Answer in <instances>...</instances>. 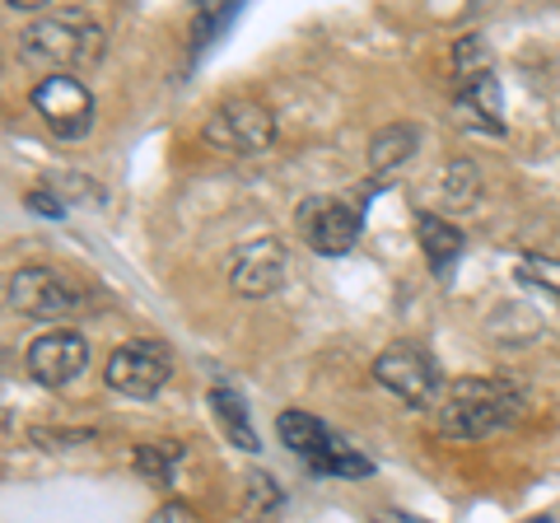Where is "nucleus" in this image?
<instances>
[{
    "mask_svg": "<svg viewBox=\"0 0 560 523\" xmlns=\"http://www.w3.org/2000/svg\"><path fill=\"white\" fill-rule=\"evenodd\" d=\"M523 411H528V397L510 379H453L425 416L448 440H490L500 430H514Z\"/></svg>",
    "mask_w": 560,
    "mask_h": 523,
    "instance_id": "1",
    "label": "nucleus"
},
{
    "mask_svg": "<svg viewBox=\"0 0 560 523\" xmlns=\"http://www.w3.org/2000/svg\"><path fill=\"white\" fill-rule=\"evenodd\" d=\"M108 51V33L94 14L84 10H57L43 14L20 33V61L33 66L43 75H70V71H90Z\"/></svg>",
    "mask_w": 560,
    "mask_h": 523,
    "instance_id": "2",
    "label": "nucleus"
},
{
    "mask_svg": "<svg viewBox=\"0 0 560 523\" xmlns=\"http://www.w3.org/2000/svg\"><path fill=\"white\" fill-rule=\"evenodd\" d=\"M5 300L14 313L61 327L66 318H80L90 309V290L61 267H20L5 286Z\"/></svg>",
    "mask_w": 560,
    "mask_h": 523,
    "instance_id": "3",
    "label": "nucleus"
},
{
    "mask_svg": "<svg viewBox=\"0 0 560 523\" xmlns=\"http://www.w3.org/2000/svg\"><path fill=\"white\" fill-rule=\"evenodd\" d=\"M206 146L230 154V160H257L276 146V117L261 98L234 94L215 103V113L206 117Z\"/></svg>",
    "mask_w": 560,
    "mask_h": 523,
    "instance_id": "4",
    "label": "nucleus"
},
{
    "mask_svg": "<svg viewBox=\"0 0 560 523\" xmlns=\"http://www.w3.org/2000/svg\"><path fill=\"white\" fill-rule=\"evenodd\" d=\"M374 379H378V388H388L397 403H407L416 411H430L444 393V379H440L434 356L420 351V346H411V341L388 346V351L374 360Z\"/></svg>",
    "mask_w": 560,
    "mask_h": 523,
    "instance_id": "5",
    "label": "nucleus"
},
{
    "mask_svg": "<svg viewBox=\"0 0 560 523\" xmlns=\"http://www.w3.org/2000/svg\"><path fill=\"white\" fill-rule=\"evenodd\" d=\"M33 113L47 121V131L57 141H80V136L94 131V117H98V103L90 94V84L75 80V75H47L33 84Z\"/></svg>",
    "mask_w": 560,
    "mask_h": 523,
    "instance_id": "6",
    "label": "nucleus"
},
{
    "mask_svg": "<svg viewBox=\"0 0 560 523\" xmlns=\"http://www.w3.org/2000/svg\"><path fill=\"white\" fill-rule=\"evenodd\" d=\"M103 379H108L113 393L136 397V403H150V397H160V388L173 379V356L160 341H127L108 356Z\"/></svg>",
    "mask_w": 560,
    "mask_h": 523,
    "instance_id": "7",
    "label": "nucleus"
},
{
    "mask_svg": "<svg viewBox=\"0 0 560 523\" xmlns=\"http://www.w3.org/2000/svg\"><path fill=\"white\" fill-rule=\"evenodd\" d=\"M290 276V248L280 239H253L230 257V286L243 300H267L285 286Z\"/></svg>",
    "mask_w": 560,
    "mask_h": 523,
    "instance_id": "8",
    "label": "nucleus"
},
{
    "mask_svg": "<svg viewBox=\"0 0 560 523\" xmlns=\"http://www.w3.org/2000/svg\"><path fill=\"white\" fill-rule=\"evenodd\" d=\"M24 364L43 388H66V383L90 364V341H84L75 327H47L43 337L28 341Z\"/></svg>",
    "mask_w": 560,
    "mask_h": 523,
    "instance_id": "9",
    "label": "nucleus"
},
{
    "mask_svg": "<svg viewBox=\"0 0 560 523\" xmlns=\"http://www.w3.org/2000/svg\"><path fill=\"white\" fill-rule=\"evenodd\" d=\"M300 234L313 253L341 257L355 248V239H360V211L337 197H313L300 206Z\"/></svg>",
    "mask_w": 560,
    "mask_h": 523,
    "instance_id": "10",
    "label": "nucleus"
},
{
    "mask_svg": "<svg viewBox=\"0 0 560 523\" xmlns=\"http://www.w3.org/2000/svg\"><path fill=\"white\" fill-rule=\"evenodd\" d=\"M458 90H463V98H458L463 121H471V127H481V131H490V136H500V131H504V98H500L495 71L477 75V80H463Z\"/></svg>",
    "mask_w": 560,
    "mask_h": 523,
    "instance_id": "11",
    "label": "nucleus"
},
{
    "mask_svg": "<svg viewBox=\"0 0 560 523\" xmlns=\"http://www.w3.org/2000/svg\"><path fill=\"white\" fill-rule=\"evenodd\" d=\"M416 239H420V248H425L430 267L440 271V276L453 267V262H458L463 243H467L458 224H448L444 216H430V211H420V216H416Z\"/></svg>",
    "mask_w": 560,
    "mask_h": 523,
    "instance_id": "12",
    "label": "nucleus"
},
{
    "mask_svg": "<svg viewBox=\"0 0 560 523\" xmlns=\"http://www.w3.org/2000/svg\"><path fill=\"white\" fill-rule=\"evenodd\" d=\"M411 154H420V131L411 121H393V127L374 131L370 141V168L374 173H397L401 164H411Z\"/></svg>",
    "mask_w": 560,
    "mask_h": 523,
    "instance_id": "13",
    "label": "nucleus"
},
{
    "mask_svg": "<svg viewBox=\"0 0 560 523\" xmlns=\"http://www.w3.org/2000/svg\"><path fill=\"white\" fill-rule=\"evenodd\" d=\"M313 473H327V477H374V458L370 453H360L350 440H341V434H327L323 449L308 458Z\"/></svg>",
    "mask_w": 560,
    "mask_h": 523,
    "instance_id": "14",
    "label": "nucleus"
},
{
    "mask_svg": "<svg viewBox=\"0 0 560 523\" xmlns=\"http://www.w3.org/2000/svg\"><path fill=\"white\" fill-rule=\"evenodd\" d=\"M210 411H215L220 430L230 434V444H238L243 453H257V434H253V421H248V403L234 393V388H210Z\"/></svg>",
    "mask_w": 560,
    "mask_h": 523,
    "instance_id": "15",
    "label": "nucleus"
},
{
    "mask_svg": "<svg viewBox=\"0 0 560 523\" xmlns=\"http://www.w3.org/2000/svg\"><path fill=\"white\" fill-rule=\"evenodd\" d=\"M276 430H280V444H285L290 453H300L304 463L323 449V440L331 434V430L318 421V416H308V411H300V407L280 411V416H276Z\"/></svg>",
    "mask_w": 560,
    "mask_h": 523,
    "instance_id": "16",
    "label": "nucleus"
},
{
    "mask_svg": "<svg viewBox=\"0 0 560 523\" xmlns=\"http://www.w3.org/2000/svg\"><path fill=\"white\" fill-rule=\"evenodd\" d=\"M453 71H458V84L490 75V47H486L481 33H467V38L453 43Z\"/></svg>",
    "mask_w": 560,
    "mask_h": 523,
    "instance_id": "17",
    "label": "nucleus"
},
{
    "mask_svg": "<svg viewBox=\"0 0 560 523\" xmlns=\"http://www.w3.org/2000/svg\"><path fill=\"white\" fill-rule=\"evenodd\" d=\"M518 281L523 286H537L560 300V257H547V253H528L518 262Z\"/></svg>",
    "mask_w": 560,
    "mask_h": 523,
    "instance_id": "18",
    "label": "nucleus"
},
{
    "mask_svg": "<svg viewBox=\"0 0 560 523\" xmlns=\"http://www.w3.org/2000/svg\"><path fill=\"white\" fill-rule=\"evenodd\" d=\"M178 467V444H140L136 449V473L150 481H168Z\"/></svg>",
    "mask_w": 560,
    "mask_h": 523,
    "instance_id": "19",
    "label": "nucleus"
},
{
    "mask_svg": "<svg viewBox=\"0 0 560 523\" xmlns=\"http://www.w3.org/2000/svg\"><path fill=\"white\" fill-rule=\"evenodd\" d=\"M477 191H481L477 164L453 160V164H448V173H444V197H448V206H471V201H477Z\"/></svg>",
    "mask_w": 560,
    "mask_h": 523,
    "instance_id": "20",
    "label": "nucleus"
},
{
    "mask_svg": "<svg viewBox=\"0 0 560 523\" xmlns=\"http://www.w3.org/2000/svg\"><path fill=\"white\" fill-rule=\"evenodd\" d=\"M234 14H238L234 0H220V5H206V10L197 14V24H191V43H197V47H210V43H215L224 28L234 24Z\"/></svg>",
    "mask_w": 560,
    "mask_h": 523,
    "instance_id": "21",
    "label": "nucleus"
},
{
    "mask_svg": "<svg viewBox=\"0 0 560 523\" xmlns=\"http://www.w3.org/2000/svg\"><path fill=\"white\" fill-rule=\"evenodd\" d=\"M243 504H248V514H267L271 504H280V491L267 473H248L243 477Z\"/></svg>",
    "mask_w": 560,
    "mask_h": 523,
    "instance_id": "22",
    "label": "nucleus"
},
{
    "mask_svg": "<svg viewBox=\"0 0 560 523\" xmlns=\"http://www.w3.org/2000/svg\"><path fill=\"white\" fill-rule=\"evenodd\" d=\"M90 430H33V444L38 449H66V444H84Z\"/></svg>",
    "mask_w": 560,
    "mask_h": 523,
    "instance_id": "23",
    "label": "nucleus"
},
{
    "mask_svg": "<svg viewBox=\"0 0 560 523\" xmlns=\"http://www.w3.org/2000/svg\"><path fill=\"white\" fill-rule=\"evenodd\" d=\"M145 523H201V519H197V510H191V504H183V500H164Z\"/></svg>",
    "mask_w": 560,
    "mask_h": 523,
    "instance_id": "24",
    "label": "nucleus"
},
{
    "mask_svg": "<svg viewBox=\"0 0 560 523\" xmlns=\"http://www.w3.org/2000/svg\"><path fill=\"white\" fill-rule=\"evenodd\" d=\"M28 211H38V216H51V220H57L66 206H61V201H51L47 191H28Z\"/></svg>",
    "mask_w": 560,
    "mask_h": 523,
    "instance_id": "25",
    "label": "nucleus"
},
{
    "mask_svg": "<svg viewBox=\"0 0 560 523\" xmlns=\"http://www.w3.org/2000/svg\"><path fill=\"white\" fill-rule=\"evenodd\" d=\"M378 523H430V519H420V514H407V510H383Z\"/></svg>",
    "mask_w": 560,
    "mask_h": 523,
    "instance_id": "26",
    "label": "nucleus"
}]
</instances>
